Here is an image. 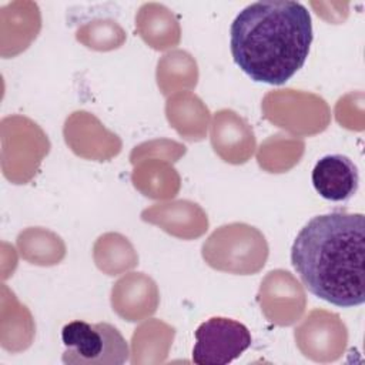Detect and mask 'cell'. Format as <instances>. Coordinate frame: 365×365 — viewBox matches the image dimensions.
Listing matches in <instances>:
<instances>
[{
  "instance_id": "1",
  "label": "cell",
  "mask_w": 365,
  "mask_h": 365,
  "mask_svg": "<svg viewBox=\"0 0 365 365\" xmlns=\"http://www.w3.org/2000/svg\"><path fill=\"white\" fill-rule=\"evenodd\" d=\"M365 217L334 211L312 217L297 234L291 264L304 287L335 307L365 301Z\"/></svg>"
},
{
  "instance_id": "2",
  "label": "cell",
  "mask_w": 365,
  "mask_h": 365,
  "mask_svg": "<svg viewBox=\"0 0 365 365\" xmlns=\"http://www.w3.org/2000/svg\"><path fill=\"white\" fill-rule=\"evenodd\" d=\"M312 37L302 3L262 0L244 7L231 23L230 50L251 80L281 86L305 64Z\"/></svg>"
},
{
  "instance_id": "3",
  "label": "cell",
  "mask_w": 365,
  "mask_h": 365,
  "mask_svg": "<svg viewBox=\"0 0 365 365\" xmlns=\"http://www.w3.org/2000/svg\"><path fill=\"white\" fill-rule=\"evenodd\" d=\"M61 361L67 365H121L130 356L125 338L107 322L71 321L61 329Z\"/></svg>"
},
{
  "instance_id": "4",
  "label": "cell",
  "mask_w": 365,
  "mask_h": 365,
  "mask_svg": "<svg viewBox=\"0 0 365 365\" xmlns=\"http://www.w3.org/2000/svg\"><path fill=\"white\" fill-rule=\"evenodd\" d=\"M192 362L197 365H227L240 358L251 346L250 329L240 321L227 317H212L194 332Z\"/></svg>"
},
{
  "instance_id": "5",
  "label": "cell",
  "mask_w": 365,
  "mask_h": 365,
  "mask_svg": "<svg viewBox=\"0 0 365 365\" xmlns=\"http://www.w3.org/2000/svg\"><path fill=\"white\" fill-rule=\"evenodd\" d=\"M311 181L315 191L324 200L344 202L356 194L359 173L349 157L344 154H327L314 165Z\"/></svg>"
}]
</instances>
